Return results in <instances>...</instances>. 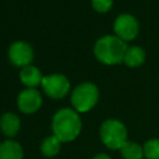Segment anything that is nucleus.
<instances>
[{"mask_svg":"<svg viewBox=\"0 0 159 159\" xmlns=\"http://www.w3.org/2000/svg\"><path fill=\"white\" fill-rule=\"evenodd\" d=\"M82 129V122L78 113L71 108L57 111L52 118V132L61 142L75 140Z\"/></svg>","mask_w":159,"mask_h":159,"instance_id":"obj_1","label":"nucleus"},{"mask_svg":"<svg viewBox=\"0 0 159 159\" xmlns=\"http://www.w3.org/2000/svg\"><path fill=\"white\" fill-rule=\"evenodd\" d=\"M127 48L123 40L113 35H107L97 40L93 51L99 62L104 65H117L123 62Z\"/></svg>","mask_w":159,"mask_h":159,"instance_id":"obj_2","label":"nucleus"},{"mask_svg":"<svg viewBox=\"0 0 159 159\" xmlns=\"http://www.w3.org/2000/svg\"><path fill=\"white\" fill-rule=\"evenodd\" d=\"M102 143L109 149H120L127 142V128L118 119H107L99 129Z\"/></svg>","mask_w":159,"mask_h":159,"instance_id":"obj_3","label":"nucleus"},{"mask_svg":"<svg viewBox=\"0 0 159 159\" xmlns=\"http://www.w3.org/2000/svg\"><path fill=\"white\" fill-rule=\"evenodd\" d=\"M98 88L91 82H83L78 84L71 96V103L76 112H88L91 111L98 101Z\"/></svg>","mask_w":159,"mask_h":159,"instance_id":"obj_4","label":"nucleus"},{"mask_svg":"<svg viewBox=\"0 0 159 159\" xmlns=\"http://www.w3.org/2000/svg\"><path fill=\"white\" fill-rule=\"evenodd\" d=\"M41 86L45 91V93L55 99L65 97L68 91H70V81L67 80L66 76L55 73V75H48L42 77Z\"/></svg>","mask_w":159,"mask_h":159,"instance_id":"obj_5","label":"nucleus"},{"mask_svg":"<svg viewBox=\"0 0 159 159\" xmlns=\"http://www.w3.org/2000/svg\"><path fill=\"white\" fill-rule=\"evenodd\" d=\"M113 29L116 36L125 42V41H132L138 35L139 25L134 16L129 14H122L116 19Z\"/></svg>","mask_w":159,"mask_h":159,"instance_id":"obj_6","label":"nucleus"},{"mask_svg":"<svg viewBox=\"0 0 159 159\" xmlns=\"http://www.w3.org/2000/svg\"><path fill=\"white\" fill-rule=\"evenodd\" d=\"M34 58L32 47L25 41H16L9 48V60L17 67H26Z\"/></svg>","mask_w":159,"mask_h":159,"instance_id":"obj_7","label":"nucleus"},{"mask_svg":"<svg viewBox=\"0 0 159 159\" xmlns=\"http://www.w3.org/2000/svg\"><path fill=\"white\" fill-rule=\"evenodd\" d=\"M42 103V97L40 92L35 88H27L20 92L17 97V107L22 113L31 114L35 113Z\"/></svg>","mask_w":159,"mask_h":159,"instance_id":"obj_8","label":"nucleus"},{"mask_svg":"<svg viewBox=\"0 0 159 159\" xmlns=\"http://www.w3.org/2000/svg\"><path fill=\"white\" fill-rule=\"evenodd\" d=\"M0 129L4 135L12 138L15 137L20 130V119L16 114L7 112L4 113L0 118Z\"/></svg>","mask_w":159,"mask_h":159,"instance_id":"obj_9","label":"nucleus"},{"mask_svg":"<svg viewBox=\"0 0 159 159\" xmlns=\"http://www.w3.org/2000/svg\"><path fill=\"white\" fill-rule=\"evenodd\" d=\"M20 80L29 88H35L36 86L41 84L42 75H41L40 70L37 67L29 65V66L21 68V71H20Z\"/></svg>","mask_w":159,"mask_h":159,"instance_id":"obj_10","label":"nucleus"},{"mask_svg":"<svg viewBox=\"0 0 159 159\" xmlns=\"http://www.w3.org/2000/svg\"><path fill=\"white\" fill-rule=\"evenodd\" d=\"M24 150L15 140H5L0 144V159H22Z\"/></svg>","mask_w":159,"mask_h":159,"instance_id":"obj_11","label":"nucleus"},{"mask_svg":"<svg viewBox=\"0 0 159 159\" xmlns=\"http://www.w3.org/2000/svg\"><path fill=\"white\" fill-rule=\"evenodd\" d=\"M145 60V52L139 46H130L127 48L124 55V63L129 67H138Z\"/></svg>","mask_w":159,"mask_h":159,"instance_id":"obj_12","label":"nucleus"},{"mask_svg":"<svg viewBox=\"0 0 159 159\" xmlns=\"http://www.w3.org/2000/svg\"><path fill=\"white\" fill-rule=\"evenodd\" d=\"M61 143L62 142L55 135L46 137L41 143V153L45 157H55L61 149Z\"/></svg>","mask_w":159,"mask_h":159,"instance_id":"obj_13","label":"nucleus"},{"mask_svg":"<svg viewBox=\"0 0 159 159\" xmlns=\"http://www.w3.org/2000/svg\"><path fill=\"white\" fill-rule=\"evenodd\" d=\"M119 150L124 159H143V157H144L143 147L134 142L127 140Z\"/></svg>","mask_w":159,"mask_h":159,"instance_id":"obj_14","label":"nucleus"},{"mask_svg":"<svg viewBox=\"0 0 159 159\" xmlns=\"http://www.w3.org/2000/svg\"><path fill=\"white\" fill-rule=\"evenodd\" d=\"M144 157L147 159H159V139H149L145 142L144 147Z\"/></svg>","mask_w":159,"mask_h":159,"instance_id":"obj_15","label":"nucleus"},{"mask_svg":"<svg viewBox=\"0 0 159 159\" xmlns=\"http://www.w3.org/2000/svg\"><path fill=\"white\" fill-rule=\"evenodd\" d=\"M113 0H92V6L98 12H107L111 10Z\"/></svg>","mask_w":159,"mask_h":159,"instance_id":"obj_16","label":"nucleus"},{"mask_svg":"<svg viewBox=\"0 0 159 159\" xmlns=\"http://www.w3.org/2000/svg\"><path fill=\"white\" fill-rule=\"evenodd\" d=\"M93 159H111V158H109L107 154H104V153H99V154H97Z\"/></svg>","mask_w":159,"mask_h":159,"instance_id":"obj_17","label":"nucleus"}]
</instances>
